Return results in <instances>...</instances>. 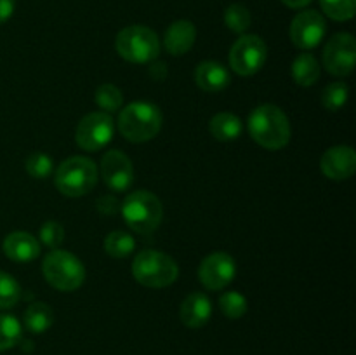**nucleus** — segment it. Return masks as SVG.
<instances>
[{
    "label": "nucleus",
    "instance_id": "f257e3e1",
    "mask_svg": "<svg viewBox=\"0 0 356 355\" xmlns=\"http://www.w3.org/2000/svg\"><path fill=\"white\" fill-rule=\"evenodd\" d=\"M249 134L266 150H282L291 141V122L285 111L277 104H261L250 113Z\"/></svg>",
    "mask_w": 356,
    "mask_h": 355
},
{
    "label": "nucleus",
    "instance_id": "f03ea898",
    "mask_svg": "<svg viewBox=\"0 0 356 355\" xmlns=\"http://www.w3.org/2000/svg\"><path fill=\"white\" fill-rule=\"evenodd\" d=\"M163 124V115L156 104L134 101L122 108L118 115V131L127 141L146 143L155 138Z\"/></svg>",
    "mask_w": 356,
    "mask_h": 355
},
{
    "label": "nucleus",
    "instance_id": "7ed1b4c3",
    "mask_svg": "<svg viewBox=\"0 0 356 355\" xmlns=\"http://www.w3.org/2000/svg\"><path fill=\"white\" fill-rule=\"evenodd\" d=\"M122 218L131 230L141 235H149L160 226L163 205L155 194L146 190L132 191L120 205Z\"/></svg>",
    "mask_w": 356,
    "mask_h": 355
},
{
    "label": "nucleus",
    "instance_id": "20e7f679",
    "mask_svg": "<svg viewBox=\"0 0 356 355\" xmlns=\"http://www.w3.org/2000/svg\"><path fill=\"white\" fill-rule=\"evenodd\" d=\"M132 275L141 285L149 289L169 287L179 277V267L169 254L155 249H145L132 261Z\"/></svg>",
    "mask_w": 356,
    "mask_h": 355
},
{
    "label": "nucleus",
    "instance_id": "39448f33",
    "mask_svg": "<svg viewBox=\"0 0 356 355\" xmlns=\"http://www.w3.org/2000/svg\"><path fill=\"white\" fill-rule=\"evenodd\" d=\"M99 171L87 157H70L59 164L54 174V183L59 194L66 197H83L97 184Z\"/></svg>",
    "mask_w": 356,
    "mask_h": 355
},
{
    "label": "nucleus",
    "instance_id": "423d86ee",
    "mask_svg": "<svg viewBox=\"0 0 356 355\" xmlns=\"http://www.w3.org/2000/svg\"><path fill=\"white\" fill-rule=\"evenodd\" d=\"M115 49L125 61L136 65H146L159 58L160 38L152 28L143 24H132L118 31L115 38Z\"/></svg>",
    "mask_w": 356,
    "mask_h": 355
},
{
    "label": "nucleus",
    "instance_id": "0eeeda50",
    "mask_svg": "<svg viewBox=\"0 0 356 355\" xmlns=\"http://www.w3.org/2000/svg\"><path fill=\"white\" fill-rule=\"evenodd\" d=\"M45 281L61 292L76 291L86 281V267L75 254L63 249H52L42 263Z\"/></svg>",
    "mask_w": 356,
    "mask_h": 355
},
{
    "label": "nucleus",
    "instance_id": "6e6552de",
    "mask_svg": "<svg viewBox=\"0 0 356 355\" xmlns=\"http://www.w3.org/2000/svg\"><path fill=\"white\" fill-rule=\"evenodd\" d=\"M115 134V122L110 113L92 111L79 122L75 131V141L86 152H99L110 145Z\"/></svg>",
    "mask_w": 356,
    "mask_h": 355
},
{
    "label": "nucleus",
    "instance_id": "1a4fd4ad",
    "mask_svg": "<svg viewBox=\"0 0 356 355\" xmlns=\"http://www.w3.org/2000/svg\"><path fill=\"white\" fill-rule=\"evenodd\" d=\"M268 59V47L257 35H242L229 49V66L242 77L259 72Z\"/></svg>",
    "mask_w": 356,
    "mask_h": 355
},
{
    "label": "nucleus",
    "instance_id": "9d476101",
    "mask_svg": "<svg viewBox=\"0 0 356 355\" xmlns=\"http://www.w3.org/2000/svg\"><path fill=\"white\" fill-rule=\"evenodd\" d=\"M356 65V42L351 33H336L323 49V66L334 77H346Z\"/></svg>",
    "mask_w": 356,
    "mask_h": 355
},
{
    "label": "nucleus",
    "instance_id": "9b49d317",
    "mask_svg": "<svg viewBox=\"0 0 356 355\" xmlns=\"http://www.w3.org/2000/svg\"><path fill=\"white\" fill-rule=\"evenodd\" d=\"M236 275V263L228 253H212L198 267V281L209 291H221L228 287Z\"/></svg>",
    "mask_w": 356,
    "mask_h": 355
},
{
    "label": "nucleus",
    "instance_id": "f8f14e48",
    "mask_svg": "<svg viewBox=\"0 0 356 355\" xmlns=\"http://www.w3.org/2000/svg\"><path fill=\"white\" fill-rule=\"evenodd\" d=\"M325 17L318 10H302L291 23L292 44L305 51L318 47L325 37Z\"/></svg>",
    "mask_w": 356,
    "mask_h": 355
},
{
    "label": "nucleus",
    "instance_id": "ddd939ff",
    "mask_svg": "<svg viewBox=\"0 0 356 355\" xmlns=\"http://www.w3.org/2000/svg\"><path fill=\"white\" fill-rule=\"evenodd\" d=\"M101 178L111 191H127L134 181L131 159L120 150H110L101 159Z\"/></svg>",
    "mask_w": 356,
    "mask_h": 355
},
{
    "label": "nucleus",
    "instance_id": "4468645a",
    "mask_svg": "<svg viewBox=\"0 0 356 355\" xmlns=\"http://www.w3.org/2000/svg\"><path fill=\"white\" fill-rule=\"evenodd\" d=\"M322 173L329 180L344 181L350 180L356 171V153L351 146L337 145L327 150L320 160Z\"/></svg>",
    "mask_w": 356,
    "mask_h": 355
},
{
    "label": "nucleus",
    "instance_id": "2eb2a0df",
    "mask_svg": "<svg viewBox=\"0 0 356 355\" xmlns=\"http://www.w3.org/2000/svg\"><path fill=\"white\" fill-rule=\"evenodd\" d=\"M3 254L14 263H31L40 256V242L28 232H13L3 239Z\"/></svg>",
    "mask_w": 356,
    "mask_h": 355
},
{
    "label": "nucleus",
    "instance_id": "dca6fc26",
    "mask_svg": "<svg viewBox=\"0 0 356 355\" xmlns=\"http://www.w3.org/2000/svg\"><path fill=\"white\" fill-rule=\"evenodd\" d=\"M181 322L190 329H200L211 320L212 303L204 292H191L183 299L179 308Z\"/></svg>",
    "mask_w": 356,
    "mask_h": 355
},
{
    "label": "nucleus",
    "instance_id": "f3484780",
    "mask_svg": "<svg viewBox=\"0 0 356 355\" xmlns=\"http://www.w3.org/2000/svg\"><path fill=\"white\" fill-rule=\"evenodd\" d=\"M195 40H197V28L191 21L179 19L174 21L165 31L163 37V45H165L167 52L172 56H183L193 47Z\"/></svg>",
    "mask_w": 356,
    "mask_h": 355
},
{
    "label": "nucleus",
    "instance_id": "a211bd4d",
    "mask_svg": "<svg viewBox=\"0 0 356 355\" xmlns=\"http://www.w3.org/2000/svg\"><path fill=\"white\" fill-rule=\"evenodd\" d=\"M195 82L205 93H219L232 82L229 72L218 61H204L195 70Z\"/></svg>",
    "mask_w": 356,
    "mask_h": 355
},
{
    "label": "nucleus",
    "instance_id": "6ab92c4d",
    "mask_svg": "<svg viewBox=\"0 0 356 355\" xmlns=\"http://www.w3.org/2000/svg\"><path fill=\"white\" fill-rule=\"evenodd\" d=\"M209 129L211 134L214 136L218 141H235L240 138L243 131V122L240 117L229 111H221V113L214 115L209 122Z\"/></svg>",
    "mask_w": 356,
    "mask_h": 355
},
{
    "label": "nucleus",
    "instance_id": "aec40b11",
    "mask_svg": "<svg viewBox=\"0 0 356 355\" xmlns=\"http://www.w3.org/2000/svg\"><path fill=\"white\" fill-rule=\"evenodd\" d=\"M292 79L298 86H315L320 79V65L312 52H301L292 63Z\"/></svg>",
    "mask_w": 356,
    "mask_h": 355
},
{
    "label": "nucleus",
    "instance_id": "412c9836",
    "mask_svg": "<svg viewBox=\"0 0 356 355\" xmlns=\"http://www.w3.org/2000/svg\"><path fill=\"white\" fill-rule=\"evenodd\" d=\"M23 322L31 334H42L54 324V310L47 303L35 301L24 312Z\"/></svg>",
    "mask_w": 356,
    "mask_h": 355
},
{
    "label": "nucleus",
    "instance_id": "4be33fe9",
    "mask_svg": "<svg viewBox=\"0 0 356 355\" xmlns=\"http://www.w3.org/2000/svg\"><path fill=\"white\" fill-rule=\"evenodd\" d=\"M134 247V237L127 232H122V230H115V232L108 233V237L104 239V251H106V254H110L111 258H115V260L127 258L129 254H132Z\"/></svg>",
    "mask_w": 356,
    "mask_h": 355
},
{
    "label": "nucleus",
    "instance_id": "5701e85b",
    "mask_svg": "<svg viewBox=\"0 0 356 355\" xmlns=\"http://www.w3.org/2000/svg\"><path fill=\"white\" fill-rule=\"evenodd\" d=\"M23 336L19 320L14 315L0 313V352L16 347Z\"/></svg>",
    "mask_w": 356,
    "mask_h": 355
},
{
    "label": "nucleus",
    "instance_id": "b1692460",
    "mask_svg": "<svg viewBox=\"0 0 356 355\" xmlns=\"http://www.w3.org/2000/svg\"><path fill=\"white\" fill-rule=\"evenodd\" d=\"M96 103L99 104V108H103L104 113H115L124 104V96H122V90L117 86L103 84L96 90Z\"/></svg>",
    "mask_w": 356,
    "mask_h": 355
},
{
    "label": "nucleus",
    "instance_id": "393cba45",
    "mask_svg": "<svg viewBox=\"0 0 356 355\" xmlns=\"http://www.w3.org/2000/svg\"><path fill=\"white\" fill-rule=\"evenodd\" d=\"M219 308H221V312L225 313L228 319L236 320L242 319V317L245 315L249 305H247L245 296L240 294V292L236 291H228L219 298Z\"/></svg>",
    "mask_w": 356,
    "mask_h": 355
},
{
    "label": "nucleus",
    "instance_id": "a878e982",
    "mask_svg": "<svg viewBox=\"0 0 356 355\" xmlns=\"http://www.w3.org/2000/svg\"><path fill=\"white\" fill-rule=\"evenodd\" d=\"M21 299V285L13 275L0 270V308H13Z\"/></svg>",
    "mask_w": 356,
    "mask_h": 355
},
{
    "label": "nucleus",
    "instance_id": "bb28decb",
    "mask_svg": "<svg viewBox=\"0 0 356 355\" xmlns=\"http://www.w3.org/2000/svg\"><path fill=\"white\" fill-rule=\"evenodd\" d=\"M250 10L242 3H232L225 13V23L235 33H243L250 26Z\"/></svg>",
    "mask_w": 356,
    "mask_h": 355
},
{
    "label": "nucleus",
    "instance_id": "cd10ccee",
    "mask_svg": "<svg viewBox=\"0 0 356 355\" xmlns=\"http://www.w3.org/2000/svg\"><path fill=\"white\" fill-rule=\"evenodd\" d=\"M26 173L30 174L31 178L35 180H45L52 174L54 171V160H52L51 155L44 152H37V153H31L30 157L26 159Z\"/></svg>",
    "mask_w": 356,
    "mask_h": 355
},
{
    "label": "nucleus",
    "instance_id": "c85d7f7f",
    "mask_svg": "<svg viewBox=\"0 0 356 355\" xmlns=\"http://www.w3.org/2000/svg\"><path fill=\"white\" fill-rule=\"evenodd\" d=\"M320 6L334 21H350L356 13V0H320Z\"/></svg>",
    "mask_w": 356,
    "mask_h": 355
},
{
    "label": "nucleus",
    "instance_id": "c756f323",
    "mask_svg": "<svg viewBox=\"0 0 356 355\" xmlns=\"http://www.w3.org/2000/svg\"><path fill=\"white\" fill-rule=\"evenodd\" d=\"M348 96H350V89L344 82H334L325 87L322 94V104L323 108L330 111H337L348 103Z\"/></svg>",
    "mask_w": 356,
    "mask_h": 355
},
{
    "label": "nucleus",
    "instance_id": "7c9ffc66",
    "mask_svg": "<svg viewBox=\"0 0 356 355\" xmlns=\"http://www.w3.org/2000/svg\"><path fill=\"white\" fill-rule=\"evenodd\" d=\"M38 237H40L38 242L44 244L45 247H49V249H58L63 244V240H65V228L58 221H45L42 225Z\"/></svg>",
    "mask_w": 356,
    "mask_h": 355
},
{
    "label": "nucleus",
    "instance_id": "2f4dec72",
    "mask_svg": "<svg viewBox=\"0 0 356 355\" xmlns=\"http://www.w3.org/2000/svg\"><path fill=\"white\" fill-rule=\"evenodd\" d=\"M97 209L101 212H106V214H113L115 211H118V202L113 197H110V195L108 197H101L97 200Z\"/></svg>",
    "mask_w": 356,
    "mask_h": 355
},
{
    "label": "nucleus",
    "instance_id": "473e14b6",
    "mask_svg": "<svg viewBox=\"0 0 356 355\" xmlns=\"http://www.w3.org/2000/svg\"><path fill=\"white\" fill-rule=\"evenodd\" d=\"M14 7H16V0H0V24L10 19L14 14Z\"/></svg>",
    "mask_w": 356,
    "mask_h": 355
},
{
    "label": "nucleus",
    "instance_id": "72a5a7b5",
    "mask_svg": "<svg viewBox=\"0 0 356 355\" xmlns=\"http://www.w3.org/2000/svg\"><path fill=\"white\" fill-rule=\"evenodd\" d=\"M282 2L287 7H291V9H302L308 3H312V0H282Z\"/></svg>",
    "mask_w": 356,
    "mask_h": 355
}]
</instances>
